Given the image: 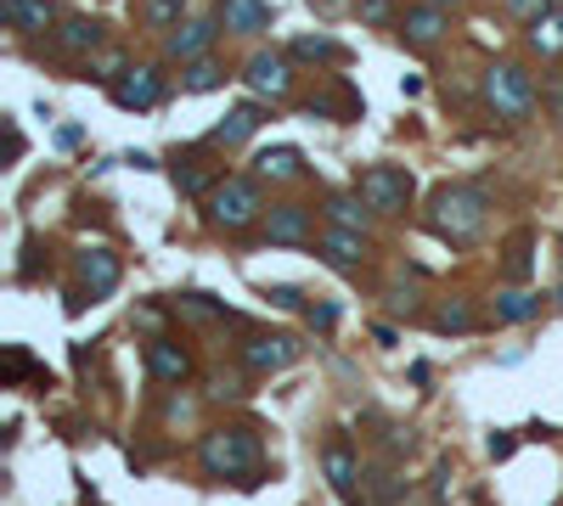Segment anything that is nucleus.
I'll use <instances>...</instances> for the list:
<instances>
[{"instance_id":"obj_1","label":"nucleus","mask_w":563,"mask_h":506,"mask_svg":"<svg viewBox=\"0 0 563 506\" xmlns=\"http://www.w3.org/2000/svg\"><path fill=\"white\" fill-rule=\"evenodd\" d=\"M490 220V197L485 186H440L435 197H428V231L445 236V243H474V236L485 231Z\"/></svg>"},{"instance_id":"obj_2","label":"nucleus","mask_w":563,"mask_h":506,"mask_svg":"<svg viewBox=\"0 0 563 506\" xmlns=\"http://www.w3.org/2000/svg\"><path fill=\"white\" fill-rule=\"evenodd\" d=\"M197 461H204L209 479H237V484H259V439L248 428H215L197 445Z\"/></svg>"},{"instance_id":"obj_3","label":"nucleus","mask_w":563,"mask_h":506,"mask_svg":"<svg viewBox=\"0 0 563 506\" xmlns=\"http://www.w3.org/2000/svg\"><path fill=\"white\" fill-rule=\"evenodd\" d=\"M209 225L215 231H248L254 220H265V197H259V181L254 175H231V181H220L209 197Z\"/></svg>"},{"instance_id":"obj_4","label":"nucleus","mask_w":563,"mask_h":506,"mask_svg":"<svg viewBox=\"0 0 563 506\" xmlns=\"http://www.w3.org/2000/svg\"><path fill=\"white\" fill-rule=\"evenodd\" d=\"M485 101L495 108V119H507V124H518V119H529L536 113V79H529V67H518V62H495L490 74H485Z\"/></svg>"},{"instance_id":"obj_5","label":"nucleus","mask_w":563,"mask_h":506,"mask_svg":"<svg viewBox=\"0 0 563 506\" xmlns=\"http://www.w3.org/2000/svg\"><path fill=\"white\" fill-rule=\"evenodd\" d=\"M355 192L372 202V214H406V202H412V175H406L401 163H372V169H360Z\"/></svg>"},{"instance_id":"obj_6","label":"nucleus","mask_w":563,"mask_h":506,"mask_svg":"<svg viewBox=\"0 0 563 506\" xmlns=\"http://www.w3.org/2000/svg\"><path fill=\"white\" fill-rule=\"evenodd\" d=\"M293 360H299V337H287V332H265V337H248L243 344V366L254 378H271V371H282Z\"/></svg>"},{"instance_id":"obj_7","label":"nucleus","mask_w":563,"mask_h":506,"mask_svg":"<svg viewBox=\"0 0 563 506\" xmlns=\"http://www.w3.org/2000/svg\"><path fill=\"white\" fill-rule=\"evenodd\" d=\"M220 28H225L220 17H192V23L163 34V51H170L175 62H197V57H209V46L220 40Z\"/></svg>"},{"instance_id":"obj_8","label":"nucleus","mask_w":563,"mask_h":506,"mask_svg":"<svg viewBox=\"0 0 563 506\" xmlns=\"http://www.w3.org/2000/svg\"><path fill=\"white\" fill-rule=\"evenodd\" d=\"M108 90H113V101H119L124 113H147V108H158V101H163V74H158V67H130V74L113 79Z\"/></svg>"},{"instance_id":"obj_9","label":"nucleus","mask_w":563,"mask_h":506,"mask_svg":"<svg viewBox=\"0 0 563 506\" xmlns=\"http://www.w3.org/2000/svg\"><path fill=\"white\" fill-rule=\"evenodd\" d=\"M243 79H248V90H254V96L282 101V96L293 90V67H287V57H282V51H254Z\"/></svg>"},{"instance_id":"obj_10","label":"nucleus","mask_w":563,"mask_h":506,"mask_svg":"<svg viewBox=\"0 0 563 506\" xmlns=\"http://www.w3.org/2000/svg\"><path fill=\"white\" fill-rule=\"evenodd\" d=\"M310 209L305 202H277V209H265V243H287V248H305L310 243Z\"/></svg>"},{"instance_id":"obj_11","label":"nucleus","mask_w":563,"mask_h":506,"mask_svg":"<svg viewBox=\"0 0 563 506\" xmlns=\"http://www.w3.org/2000/svg\"><path fill=\"white\" fill-rule=\"evenodd\" d=\"M147 378L152 383H186L192 378V355L175 344V337H152L147 344Z\"/></svg>"},{"instance_id":"obj_12","label":"nucleus","mask_w":563,"mask_h":506,"mask_svg":"<svg viewBox=\"0 0 563 506\" xmlns=\"http://www.w3.org/2000/svg\"><path fill=\"white\" fill-rule=\"evenodd\" d=\"M321 467H327V484H333L350 506H360L355 495V479H360V467H355V451L344 445V439H327V451H321Z\"/></svg>"},{"instance_id":"obj_13","label":"nucleus","mask_w":563,"mask_h":506,"mask_svg":"<svg viewBox=\"0 0 563 506\" xmlns=\"http://www.w3.org/2000/svg\"><path fill=\"white\" fill-rule=\"evenodd\" d=\"M265 124V113H259V101H237V108H231L215 129H209V147H243L248 135Z\"/></svg>"},{"instance_id":"obj_14","label":"nucleus","mask_w":563,"mask_h":506,"mask_svg":"<svg viewBox=\"0 0 563 506\" xmlns=\"http://www.w3.org/2000/svg\"><path fill=\"white\" fill-rule=\"evenodd\" d=\"M394 28H401V40H406V46H435L440 34H445V12L423 0V7H406L401 17H394Z\"/></svg>"},{"instance_id":"obj_15","label":"nucleus","mask_w":563,"mask_h":506,"mask_svg":"<svg viewBox=\"0 0 563 506\" xmlns=\"http://www.w3.org/2000/svg\"><path fill=\"white\" fill-rule=\"evenodd\" d=\"M271 17H277L271 0H220L225 34H259V28H271Z\"/></svg>"},{"instance_id":"obj_16","label":"nucleus","mask_w":563,"mask_h":506,"mask_svg":"<svg viewBox=\"0 0 563 506\" xmlns=\"http://www.w3.org/2000/svg\"><path fill=\"white\" fill-rule=\"evenodd\" d=\"M79 282L90 287V298H108L119 287V259L108 248H85L79 254Z\"/></svg>"},{"instance_id":"obj_17","label":"nucleus","mask_w":563,"mask_h":506,"mask_svg":"<svg viewBox=\"0 0 563 506\" xmlns=\"http://www.w3.org/2000/svg\"><path fill=\"white\" fill-rule=\"evenodd\" d=\"M305 175V152L299 147H265L254 158V181H299Z\"/></svg>"},{"instance_id":"obj_18","label":"nucleus","mask_w":563,"mask_h":506,"mask_svg":"<svg viewBox=\"0 0 563 506\" xmlns=\"http://www.w3.org/2000/svg\"><path fill=\"white\" fill-rule=\"evenodd\" d=\"M321 254H327V264H339V270H360V259H367V236H360V231H339V225H327Z\"/></svg>"},{"instance_id":"obj_19","label":"nucleus","mask_w":563,"mask_h":506,"mask_svg":"<svg viewBox=\"0 0 563 506\" xmlns=\"http://www.w3.org/2000/svg\"><path fill=\"white\" fill-rule=\"evenodd\" d=\"M0 17H7L17 34H46L51 28V0H0Z\"/></svg>"},{"instance_id":"obj_20","label":"nucleus","mask_w":563,"mask_h":506,"mask_svg":"<svg viewBox=\"0 0 563 506\" xmlns=\"http://www.w3.org/2000/svg\"><path fill=\"white\" fill-rule=\"evenodd\" d=\"M327 220H333L339 231H360V236H367V231H372V202L360 197V192H355V197L339 192V197H327Z\"/></svg>"},{"instance_id":"obj_21","label":"nucleus","mask_w":563,"mask_h":506,"mask_svg":"<svg viewBox=\"0 0 563 506\" xmlns=\"http://www.w3.org/2000/svg\"><path fill=\"white\" fill-rule=\"evenodd\" d=\"M96 46H102V23L96 17H69L57 28V51H69V57H90Z\"/></svg>"},{"instance_id":"obj_22","label":"nucleus","mask_w":563,"mask_h":506,"mask_svg":"<svg viewBox=\"0 0 563 506\" xmlns=\"http://www.w3.org/2000/svg\"><path fill=\"white\" fill-rule=\"evenodd\" d=\"M524 40H529V51H536V57H563V7H552L547 17L529 23Z\"/></svg>"},{"instance_id":"obj_23","label":"nucleus","mask_w":563,"mask_h":506,"mask_svg":"<svg viewBox=\"0 0 563 506\" xmlns=\"http://www.w3.org/2000/svg\"><path fill=\"white\" fill-rule=\"evenodd\" d=\"M287 57H299V62H344L350 51L333 40V34H299V40L287 46Z\"/></svg>"},{"instance_id":"obj_24","label":"nucleus","mask_w":563,"mask_h":506,"mask_svg":"<svg viewBox=\"0 0 563 506\" xmlns=\"http://www.w3.org/2000/svg\"><path fill=\"white\" fill-rule=\"evenodd\" d=\"M220 85H225V67H220L215 57L186 62V74H181V90H186V96H204V90H220Z\"/></svg>"},{"instance_id":"obj_25","label":"nucleus","mask_w":563,"mask_h":506,"mask_svg":"<svg viewBox=\"0 0 563 506\" xmlns=\"http://www.w3.org/2000/svg\"><path fill=\"white\" fill-rule=\"evenodd\" d=\"M175 186H181V197H209L220 181H215L197 158H175Z\"/></svg>"},{"instance_id":"obj_26","label":"nucleus","mask_w":563,"mask_h":506,"mask_svg":"<svg viewBox=\"0 0 563 506\" xmlns=\"http://www.w3.org/2000/svg\"><path fill=\"white\" fill-rule=\"evenodd\" d=\"M536 316H541V298L536 293H502V298H495V321H507V326L536 321Z\"/></svg>"},{"instance_id":"obj_27","label":"nucleus","mask_w":563,"mask_h":506,"mask_svg":"<svg viewBox=\"0 0 563 506\" xmlns=\"http://www.w3.org/2000/svg\"><path fill=\"white\" fill-rule=\"evenodd\" d=\"M181 17H186V0H142V23L147 28H181Z\"/></svg>"},{"instance_id":"obj_28","label":"nucleus","mask_w":563,"mask_h":506,"mask_svg":"<svg viewBox=\"0 0 563 506\" xmlns=\"http://www.w3.org/2000/svg\"><path fill=\"white\" fill-rule=\"evenodd\" d=\"M435 326H440V332H468V326H474V310H468L462 298H451V304H440V310H435Z\"/></svg>"},{"instance_id":"obj_29","label":"nucleus","mask_w":563,"mask_h":506,"mask_svg":"<svg viewBox=\"0 0 563 506\" xmlns=\"http://www.w3.org/2000/svg\"><path fill=\"white\" fill-rule=\"evenodd\" d=\"M181 310H186L192 321H220V316H225V310H220V304H209L204 293H186V298H181Z\"/></svg>"},{"instance_id":"obj_30","label":"nucleus","mask_w":563,"mask_h":506,"mask_svg":"<svg viewBox=\"0 0 563 506\" xmlns=\"http://www.w3.org/2000/svg\"><path fill=\"white\" fill-rule=\"evenodd\" d=\"M502 7H507L518 23H536V17H547V12H552V0H502Z\"/></svg>"},{"instance_id":"obj_31","label":"nucleus","mask_w":563,"mask_h":506,"mask_svg":"<svg viewBox=\"0 0 563 506\" xmlns=\"http://www.w3.org/2000/svg\"><path fill=\"white\" fill-rule=\"evenodd\" d=\"M265 298H271L277 310H299V304H305V293H299V287H287V282H282V287H265Z\"/></svg>"},{"instance_id":"obj_32","label":"nucleus","mask_w":563,"mask_h":506,"mask_svg":"<svg viewBox=\"0 0 563 506\" xmlns=\"http://www.w3.org/2000/svg\"><path fill=\"white\" fill-rule=\"evenodd\" d=\"M310 326L316 332H333L339 326V304H310Z\"/></svg>"},{"instance_id":"obj_33","label":"nucleus","mask_w":563,"mask_h":506,"mask_svg":"<svg viewBox=\"0 0 563 506\" xmlns=\"http://www.w3.org/2000/svg\"><path fill=\"white\" fill-rule=\"evenodd\" d=\"M360 17H367V23H383V17H389V0H360Z\"/></svg>"},{"instance_id":"obj_34","label":"nucleus","mask_w":563,"mask_h":506,"mask_svg":"<svg viewBox=\"0 0 563 506\" xmlns=\"http://www.w3.org/2000/svg\"><path fill=\"white\" fill-rule=\"evenodd\" d=\"M428 7H440V12H445V7H456V0H428Z\"/></svg>"},{"instance_id":"obj_35","label":"nucleus","mask_w":563,"mask_h":506,"mask_svg":"<svg viewBox=\"0 0 563 506\" xmlns=\"http://www.w3.org/2000/svg\"><path fill=\"white\" fill-rule=\"evenodd\" d=\"M558 119H563V79H558Z\"/></svg>"}]
</instances>
